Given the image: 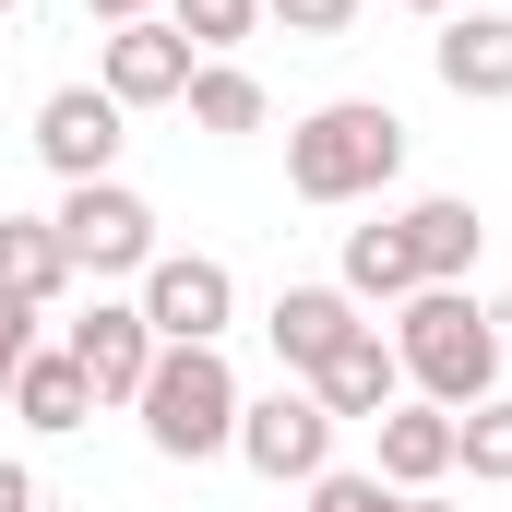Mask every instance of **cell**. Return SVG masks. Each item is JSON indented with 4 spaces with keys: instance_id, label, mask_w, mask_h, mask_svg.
Segmentation results:
<instances>
[{
    "instance_id": "6da1fadb",
    "label": "cell",
    "mask_w": 512,
    "mask_h": 512,
    "mask_svg": "<svg viewBox=\"0 0 512 512\" xmlns=\"http://www.w3.org/2000/svg\"><path fill=\"white\" fill-rule=\"evenodd\" d=\"M393 358H405V393L417 405H489L501 393V310L477 286H417L393 310Z\"/></svg>"
},
{
    "instance_id": "7a4b0ae2",
    "label": "cell",
    "mask_w": 512,
    "mask_h": 512,
    "mask_svg": "<svg viewBox=\"0 0 512 512\" xmlns=\"http://www.w3.org/2000/svg\"><path fill=\"white\" fill-rule=\"evenodd\" d=\"M393 167H405V120L382 96H322L286 131V191L298 203H382Z\"/></svg>"
},
{
    "instance_id": "3957f363",
    "label": "cell",
    "mask_w": 512,
    "mask_h": 512,
    "mask_svg": "<svg viewBox=\"0 0 512 512\" xmlns=\"http://www.w3.org/2000/svg\"><path fill=\"white\" fill-rule=\"evenodd\" d=\"M239 370H227V346H155V370L131 393V417H143V441L167 453V465H215V453H239Z\"/></svg>"
},
{
    "instance_id": "277c9868",
    "label": "cell",
    "mask_w": 512,
    "mask_h": 512,
    "mask_svg": "<svg viewBox=\"0 0 512 512\" xmlns=\"http://www.w3.org/2000/svg\"><path fill=\"white\" fill-rule=\"evenodd\" d=\"M48 227H60L72 274H131V286H143V262L167 251V239H155V203H143L131 179H84V191H60Z\"/></svg>"
},
{
    "instance_id": "5b68a950",
    "label": "cell",
    "mask_w": 512,
    "mask_h": 512,
    "mask_svg": "<svg viewBox=\"0 0 512 512\" xmlns=\"http://www.w3.org/2000/svg\"><path fill=\"white\" fill-rule=\"evenodd\" d=\"M131 298H143L155 346H227V322H239V274L215 251H155Z\"/></svg>"
},
{
    "instance_id": "8992f818",
    "label": "cell",
    "mask_w": 512,
    "mask_h": 512,
    "mask_svg": "<svg viewBox=\"0 0 512 512\" xmlns=\"http://www.w3.org/2000/svg\"><path fill=\"white\" fill-rule=\"evenodd\" d=\"M239 465H251V477H274V489H286V477L310 489V477L334 465V405H322L310 382L251 393V405H239Z\"/></svg>"
},
{
    "instance_id": "52a82bcc",
    "label": "cell",
    "mask_w": 512,
    "mask_h": 512,
    "mask_svg": "<svg viewBox=\"0 0 512 512\" xmlns=\"http://www.w3.org/2000/svg\"><path fill=\"white\" fill-rule=\"evenodd\" d=\"M120 143H131V108L108 96V84H60V96H36V167H48L60 191L120 179Z\"/></svg>"
},
{
    "instance_id": "ba28073f",
    "label": "cell",
    "mask_w": 512,
    "mask_h": 512,
    "mask_svg": "<svg viewBox=\"0 0 512 512\" xmlns=\"http://www.w3.org/2000/svg\"><path fill=\"white\" fill-rule=\"evenodd\" d=\"M191 72H203V48H191L167 12H143V24H108V36H96V84H108L120 108H179Z\"/></svg>"
},
{
    "instance_id": "9c48e42d",
    "label": "cell",
    "mask_w": 512,
    "mask_h": 512,
    "mask_svg": "<svg viewBox=\"0 0 512 512\" xmlns=\"http://www.w3.org/2000/svg\"><path fill=\"white\" fill-rule=\"evenodd\" d=\"M60 346H72V370L96 382V405H131L143 370H155V322H143V298H96Z\"/></svg>"
},
{
    "instance_id": "30bf717a",
    "label": "cell",
    "mask_w": 512,
    "mask_h": 512,
    "mask_svg": "<svg viewBox=\"0 0 512 512\" xmlns=\"http://www.w3.org/2000/svg\"><path fill=\"white\" fill-rule=\"evenodd\" d=\"M429 72L465 96V108H501L512 96V12H441V36H429Z\"/></svg>"
},
{
    "instance_id": "8fae6325",
    "label": "cell",
    "mask_w": 512,
    "mask_h": 512,
    "mask_svg": "<svg viewBox=\"0 0 512 512\" xmlns=\"http://www.w3.org/2000/svg\"><path fill=\"white\" fill-rule=\"evenodd\" d=\"M393 227H405V251H417V286H465L477 251H489V215H477L465 191H417Z\"/></svg>"
},
{
    "instance_id": "7c38bea8",
    "label": "cell",
    "mask_w": 512,
    "mask_h": 512,
    "mask_svg": "<svg viewBox=\"0 0 512 512\" xmlns=\"http://www.w3.org/2000/svg\"><path fill=\"white\" fill-rule=\"evenodd\" d=\"M262 334H274V358H286V382H310L346 334H358V298L346 286H274V310H262Z\"/></svg>"
},
{
    "instance_id": "4fadbf2b",
    "label": "cell",
    "mask_w": 512,
    "mask_h": 512,
    "mask_svg": "<svg viewBox=\"0 0 512 512\" xmlns=\"http://www.w3.org/2000/svg\"><path fill=\"white\" fill-rule=\"evenodd\" d=\"M310 393L334 405V429H346V417H382V405H405V358H393V334H382V322H358V334H346V346L310 370Z\"/></svg>"
},
{
    "instance_id": "5bb4252c",
    "label": "cell",
    "mask_w": 512,
    "mask_h": 512,
    "mask_svg": "<svg viewBox=\"0 0 512 512\" xmlns=\"http://www.w3.org/2000/svg\"><path fill=\"white\" fill-rule=\"evenodd\" d=\"M370 429H382V465H370L382 489H441V477H453V405H417V393H405Z\"/></svg>"
},
{
    "instance_id": "9a60e30c",
    "label": "cell",
    "mask_w": 512,
    "mask_h": 512,
    "mask_svg": "<svg viewBox=\"0 0 512 512\" xmlns=\"http://www.w3.org/2000/svg\"><path fill=\"white\" fill-rule=\"evenodd\" d=\"M12 417H24L36 441H72V429L96 417V382L72 370V346H36V358L12 370Z\"/></svg>"
},
{
    "instance_id": "2e32d148",
    "label": "cell",
    "mask_w": 512,
    "mask_h": 512,
    "mask_svg": "<svg viewBox=\"0 0 512 512\" xmlns=\"http://www.w3.org/2000/svg\"><path fill=\"white\" fill-rule=\"evenodd\" d=\"M334 286H346V298H358V310H405V298H417V251H405V227H346V274H334Z\"/></svg>"
},
{
    "instance_id": "e0dca14e",
    "label": "cell",
    "mask_w": 512,
    "mask_h": 512,
    "mask_svg": "<svg viewBox=\"0 0 512 512\" xmlns=\"http://www.w3.org/2000/svg\"><path fill=\"white\" fill-rule=\"evenodd\" d=\"M60 286H72V251H60V227H48V215H0V298L48 310Z\"/></svg>"
},
{
    "instance_id": "ac0fdd59",
    "label": "cell",
    "mask_w": 512,
    "mask_h": 512,
    "mask_svg": "<svg viewBox=\"0 0 512 512\" xmlns=\"http://www.w3.org/2000/svg\"><path fill=\"white\" fill-rule=\"evenodd\" d=\"M179 108H191V131H203V143H251V131L274 120V96H262V84L239 72V60H203Z\"/></svg>"
},
{
    "instance_id": "d6986e66",
    "label": "cell",
    "mask_w": 512,
    "mask_h": 512,
    "mask_svg": "<svg viewBox=\"0 0 512 512\" xmlns=\"http://www.w3.org/2000/svg\"><path fill=\"white\" fill-rule=\"evenodd\" d=\"M453 477L512 489V393H489V405H465V417H453Z\"/></svg>"
},
{
    "instance_id": "ffe728a7",
    "label": "cell",
    "mask_w": 512,
    "mask_h": 512,
    "mask_svg": "<svg viewBox=\"0 0 512 512\" xmlns=\"http://www.w3.org/2000/svg\"><path fill=\"white\" fill-rule=\"evenodd\" d=\"M167 24L203 48V60H227V48H251V24H262V0H167Z\"/></svg>"
},
{
    "instance_id": "44dd1931",
    "label": "cell",
    "mask_w": 512,
    "mask_h": 512,
    "mask_svg": "<svg viewBox=\"0 0 512 512\" xmlns=\"http://www.w3.org/2000/svg\"><path fill=\"white\" fill-rule=\"evenodd\" d=\"M310 512H405V489H382L370 465H322L310 477Z\"/></svg>"
},
{
    "instance_id": "7402d4cb",
    "label": "cell",
    "mask_w": 512,
    "mask_h": 512,
    "mask_svg": "<svg viewBox=\"0 0 512 512\" xmlns=\"http://www.w3.org/2000/svg\"><path fill=\"white\" fill-rule=\"evenodd\" d=\"M358 12H370V0H262V24H286V36H310V48H334Z\"/></svg>"
},
{
    "instance_id": "603a6c76",
    "label": "cell",
    "mask_w": 512,
    "mask_h": 512,
    "mask_svg": "<svg viewBox=\"0 0 512 512\" xmlns=\"http://www.w3.org/2000/svg\"><path fill=\"white\" fill-rule=\"evenodd\" d=\"M36 358V310L24 298H0V405H12V370Z\"/></svg>"
},
{
    "instance_id": "cb8c5ba5",
    "label": "cell",
    "mask_w": 512,
    "mask_h": 512,
    "mask_svg": "<svg viewBox=\"0 0 512 512\" xmlns=\"http://www.w3.org/2000/svg\"><path fill=\"white\" fill-rule=\"evenodd\" d=\"M143 12H167V0H84V24L108 36V24H143Z\"/></svg>"
},
{
    "instance_id": "d4e9b609",
    "label": "cell",
    "mask_w": 512,
    "mask_h": 512,
    "mask_svg": "<svg viewBox=\"0 0 512 512\" xmlns=\"http://www.w3.org/2000/svg\"><path fill=\"white\" fill-rule=\"evenodd\" d=\"M0 512H36V465H12V453H0Z\"/></svg>"
},
{
    "instance_id": "484cf974",
    "label": "cell",
    "mask_w": 512,
    "mask_h": 512,
    "mask_svg": "<svg viewBox=\"0 0 512 512\" xmlns=\"http://www.w3.org/2000/svg\"><path fill=\"white\" fill-rule=\"evenodd\" d=\"M405 512H453V501H441V489H405Z\"/></svg>"
},
{
    "instance_id": "4316f807",
    "label": "cell",
    "mask_w": 512,
    "mask_h": 512,
    "mask_svg": "<svg viewBox=\"0 0 512 512\" xmlns=\"http://www.w3.org/2000/svg\"><path fill=\"white\" fill-rule=\"evenodd\" d=\"M405 12H465V0H405Z\"/></svg>"
},
{
    "instance_id": "83f0119b",
    "label": "cell",
    "mask_w": 512,
    "mask_h": 512,
    "mask_svg": "<svg viewBox=\"0 0 512 512\" xmlns=\"http://www.w3.org/2000/svg\"><path fill=\"white\" fill-rule=\"evenodd\" d=\"M12 12H24V0H0V24H12Z\"/></svg>"
}]
</instances>
